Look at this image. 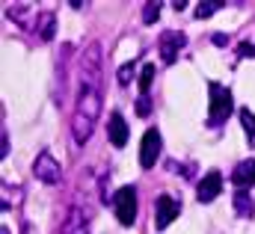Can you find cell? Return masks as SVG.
I'll return each mask as SVG.
<instances>
[{
	"mask_svg": "<svg viewBox=\"0 0 255 234\" xmlns=\"http://www.w3.org/2000/svg\"><path fill=\"white\" fill-rule=\"evenodd\" d=\"M77 77H80V89H77V101H74V113H71V136L77 145H86L98 118H101V104H104V92H101L104 65H101V45L98 42H92L80 54Z\"/></svg>",
	"mask_w": 255,
	"mask_h": 234,
	"instance_id": "obj_1",
	"label": "cell"
},
{
	"mask_svg": "<svg viewBox=\"0 0 255 234\" xmlns=\"http://www.w3.org/2000/svg\"><path fill=\"white\" fill-rule=\"evenodd\" d=\"M208 95H211L208 127H220V124H226V118L235 113V98H232V92H229L223 83H217V80L208 83Z\"/></svg>",
	"mask_w": 255,
	"mask_h": 234,
	"instance_id": "obj_2",
	"label": "cell"
},
{
	"mask_svg": "<svg viewBox=\"0 0 255 234\" xmlns=\"http://www.w3.org/2000/svg\"><path fill=\"white\" fill-rule=\"evenodd\" d=\"M113 211H116L119 226L130 229V226L136 223V187H133V184H125V187L116 190V196H113Z\"/></svg>",
	"mask_w": 255,
	"mask_h": 234,
	"instance_id": "obj_3",
	"label": "cell"
},
{
	"mask_svg": "<svg viewBox=\"0 0 255 234\" xmlns=\"http://www.w3.org/2000/svg\"><path fill=\"white\" fill-rule=\"evenodd\" d=\"M160 148H163L160 130H157V127H148V130L142 133V142H139V166H142V169H151V166L160 160Z\"/></svg>",
	"mask_w": 255,
	"mask_h": 234,
	"instance_id": "obj_4",
	"label": "cell"
},
{
	"mask_svg": "<svg viewBox=\"0 0 255 234\" xmlns=\"http://www.w3.org/2000/svg\"><path fill=\"white\" fill-rule=\"evenodd\" d=\"M33 175L39 178L42 184H60L63 166H60V160H57L51 151H42V154L36 157V163H33Z\"/></svg>",
	"mask_w": 255,
	"mask_h": 234,
	"instance_id": "obj_5",
	"label": "cell"
},
{
	"mask_svg": "<svg viewBox=\"0 0 255 234\" xmlns=\"http://www.w3.org/2000/svg\"><path fill=\"white\" fill-rule=\"evenodd\" d=\"M184 48H187V36H184V33H178V30H166V33L160 36V42H157L160 59H163L166 65H172Z\"/></svg>",
	"mask_w": 255,
	"mask_h": 234,
	"instance_id": "obj_6",
	"label": "cell"
},
{
	"mask_svg": "<svg viewBox=\"0 0 255 234\" xmlns=\"http://www.w3.org/2000/svg\"><path fill=\"white\" fill-rule=\"evenodd\" d=\"M154 208H157V217H154V223H157V232H166L169 229V223L181 214V202L178 199H172V196H157V202H154Z\"/></svg>",
	"mask_w": 255,
	"mask_h": 234,
	"instance_id": "obj_7",
	"label": "cell"
},
{
	"mask_svg": "<svg viewBox=\"0 0 255 234\" xmlns=\"http://www.w3.org/2000/svg\"><path fill=\"white\" fill-rule=\"evenodd\" d=\"M220 190H223V175H220L217 169H211L208 175H202V181H199V187H196V199H199L202 205H211V202L220 196Z\"/></svg>",
	"mask_w": 255,
	"mask_h": 234,
	"instance_id": "obj_8",
	"label": "cell"
},
{
	"mask_svg": "<svg viewBox=\"0 0 255 234\" xmlns=\"http://www.w3.org/2000/svg\"><path fill=\"white\" fill-rule=\"evenodd\" d=\"M232 184H235L238 190H250V187H255V157H247V160H241V163L235 166Z\"/></svg>",
	"mask_w": 255,
	"mask_h": 234,
	"instance_id": "obj_9",
	"label": "cell"
},
{
	"mask_svg": "<svg viewBox=\"0 0 255 234\" xmlns=\"http://www.w3.org/2000/svg\"><path fill=\"white\" fill-rule=\"evenodd\" d=\"M33 33L39 36V42H51V39H54V33H57V15H54L51 9L39 12V18H36V27H33Z\"/></svg>",
	"mask_w": 255,
	"mask_h": 234,
	"instance_id": "obj_10",
	"label": "cell"
},
{
	"mask_svg": "<svg viewBox=\"0 0 255 234\" xmlns=\"http://www.w3.org/2000/svg\"><path fill=\"white\" fill-rule=\"evenodd\" d=\"M89 214L86 211H80V208H71L68 211V217H65L63 229H60V234H86V229H89Z\"/></svg>",
	"mask_w": 255,
	"mask_h": 234,
	"instance_id": "obj_11",
	"label": "cell"
},
{
	"mask_svg": "<svg viewBox=\"0 0 255 234\" xmlns=\"http://www.w3.org/2000/svg\"><path fill=\"white\" fill-rule=\"evenodd\" d=\"M6 18H12L18 27H33L30 18H39V12H36L30 3H9V6H6Z\"/></svg>",
	"mask_w": 255,
	"mask_h": 234,
	"instance_id": "obj_12",
	"label": "cell"
},
{
	"mask_svg": "<svg viewBox=\"0 0 255 234\" xmlns=\"http://www.w3.org/2000/svg\"><path fill=\"white\" fill-rule=\"evenodd\" d=\"M107 136H110V142L116 148H122L128 142V124H125V118H122V113H113L110 116V121H107Z\"/></svg>",
	"mask_w": 255,
	"mask_h": 234,
	"instance_id": "obj_13",
	"label": "cell"
},
{
	"mask_svg": "<svg viewBox=\"0 0 255 234\" xmlns=\"http://www.w3.org/2000/svg\"><path fill=\"white\" fill-rule=\"evenodd\" d=\"M232 205H235V214L244 217V220H250L255 214V202H253V196H250V190H238L232 196Z\"/></svg>",
	"mask_w": 255,
	"mask_h": 234,
	"instance_id": "obj_14",
	"label": "cell"
},
{
	"mask_svg": "<svg viewBox=\"0 0 255 234\" xmlns=\"http://www.w3.org/2000/svg\"><path fill=\"white\" fill-rule=\"evenodd\" d=\"M154 74H157V68H154V62H145V65H142V71H139V95H148V92H151V83H154Z\"/></svg>",
	"mask_w": 255,
	"mask_h": 234,
	"instance_id": "obj_15",
	"label": "cell"
},
{
	"mask_svg": "<svg viewBox=\"0 0 255 234\" xmlns=\"http://www.w3.org/2000/svg\"><path fill=\"white\" fill-rule=\"evenodd\" d=\"M223 6H226L223 0H202V3L196 6V18H199V21H202V18H211V15H214L217 9H223Z\"/></svg>",
	"mask_w": 255,
	"mask_h": 234,
	"instance_id": "obj_16",
	"label": "cell"
},
{
	"mask_svg": "<svg viewBox=\"0 0 255 234\" xmlns=\"http://www.w3.org/2000/svg\"><path fill=\"white\" fill-rule=\"evenodd\" d=\"M238 116H241V124H244V133H247V139H250V142H255V113H250V110L244 107Z\"/></svg>",
	"mask_w": 255,
	"mask_h": 234,
	"instance_id": "obj_17",
	"label": "cell"
},
{
	"mask_svg": "<svg viewBox=\"0 0 255 234\" xmlns=\"http://www.w3.org/2000/svg\"><path fill=\"white\" fill-rule=\"evenodd\" d=\"M160 9H163V6H160L157 0H148V3L142 6V24H154V21L160 18Z\"/></svg>",
	"mask_w": 255,
	"mask_h": 234,
	"instance_id": "obj_18",
	"label": "cell"
},
{
	"mask_svg": "<svg viewBox=\"0 0 255 234\" xmlns=\"http://www.w3.org/2000/svg\"><path fill=\"white\" fill-rule=\"evenodd\" d=\"M133 68H136L133 62H125V65H119V71H116V77H119V83H122V86H128V83L133 80Z\"/></svg>",
	"mask_w": 255,
	"mask_h": 234,
	"instance_id": "obj_19",
	"label": "cell"
},
{
	"mask_svg": "<svg viewBox=\"0 0 255 234\" xmlns=\"http://www.w3.org/2000/svg\"><path fill=\"white\" fill-rule=\"evenodd\" d=\"M148 113H151V101H148V95H139V98H136V116H148Z\"/></svg>",
	"mask_w": 255,
	"mask_h": 234,
	"instance_id": "obj_20",
	"label": "cell"
},
{
	"mask_svg": "<svg viewBox=\"0 0 255 234\" xmlns=\"http://www.w3.org/2000/svg\"><path fill=\"white\" fill-rule=\"evenodd\" d=\"M238 57L253 59L255 57V42H250V39H247V42H241V45H238Z\"/></svg>",
	"mask_w": 255,
	"mask_h": 234,
	"instance_id": "obj_21",
	"label": "cell"
},
{
	"mask_svg": "<svg viewBox=\"0 0 255 234\" xmlns=\"http://www.w3.org/2000/svg\"><path fill=\"white\" fill-rule=\"evenodd\" d=\"M0 157H9V136H6V130L0 133Z\"/></svg>",
	"mask_w": 255,
	"mask_h": 234,
	"instance_id": "obj_22",
	"label": "cell"
},
{
	"mask_svg": "<svg viewBox=\"0 0 255 234\" xmlns=\"http://www.w3.org/2000/svg\"><path fill=\"white\" fill-rule=\"evenodd\" d=\"M214 45H220V48H223V45H229V36H223V33H217V36H214Z\"/></svg>",
	"mask_w": 255,
	"mask_h": 234,
	"instance_id": "obj_23",
	"label": "cell"
}]
</instances>
